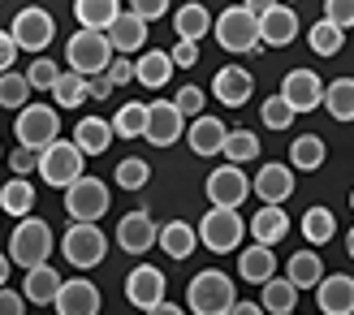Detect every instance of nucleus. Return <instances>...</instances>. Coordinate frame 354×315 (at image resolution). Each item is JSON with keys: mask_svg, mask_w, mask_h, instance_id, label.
<instances>
[{"mask_svg": "<svg viewBox=\"0 0 354 315\" xmlns=\"http://www.w3.org/2000/svg\"><path fill=\"white\" fill-rule=\"evenodd\" d=\"M61 272L52 268V264H39V268H26V285H22V294H26V303H35V307H52L57 303V294H61Z\"/></svg>", "mask_w": 354, "mask_h": 315, "instance_id": "nucleus-24", "label": "nucleus"}, {"mask_svg": "<svg viewBox=\"0 0 354 315\" xmlns=\"http://www.w3.org/2000/svg\"><path fill=\"white\" fill-rule=\"evenodd\" d=\"M324 17L337 22L342 30H350L354 26V0H324Z\"/></svg>", "mask_w": 354, "mask_h": 315, "instance_id": "nucleus-47", "label": "nucleus"}, {"mask_svg": "<svg viewBox=\"0 0 354 315\" xmlns=\"http://www.w3.org/2000/svg\"><path fill=\"white\" fill-rule=\"evenodd\" d=\"M165 289H169V276L156 268V264H138V268L126 276V298H130V307H138V311L160 307V303H165Z\"/></svg>", "mask_w": 354, "mask_h": 315, "instance_id": "nucleus-13", "label": "nucleus"}, {"mask_svg": "<svg viewBox=\"0 0 354 315\" xmlns=\"http://www.w3.org/2000/svg\"><path fill=\"white\" fill-rule=\"evenodd\" d=\"M242 5L251 9V13H259V17H263V13H268L272 5H281V0H242Z\"/></svg>", "mask_w": 354, "mask_h": 315, "instance_id": "nucleus-56", "label": "nucleus"}, {"mask_svg": "<svg viewBox=\"0 0 354 315\" xmlns=\"http://www.w3.org/2000/svg\"><path fill=\"white\" fill-rule=\"evenodd\" d=\"M259 155V138L251 130H229L225 138V160L229 164H246V160H255Z\"/></svg>", "mask_w": 354, "mask_h": 315, "instance_id": "nucleus-42", "label": "nucleus"}, {"mask_svg": "<svg viewBox=\"0 0 354 315\" xmlns=\"http://www.w3.org/2000/svg\"><path fill=\"white\" fill-rule=\"evenodd\" d=\"M109 207H113V199H109V186L100 178H86L82 173V178L65 190V212L74 220H100Z\"/></svg>", "mask_w": 354, "mask_h": 315, "instance_id": "nucleus-10", "label": "nucleus"}, {"mask_svg": "<svg viewBox=\"0 0 354 315\" xmlns=\"http://www.w3.org/2000/svg\"><path fill=\"white\" fill-rule=\"evenodd\" d=\"M324 160H328V147H324L320 134H303V138H294V143H290V164L298 173H315Z\"/></svg>", "mask_w": 354, "mask_h": 315, "instance_id": "nucleus-33", "label": "nucleus"}, {"mask_svg": "<svg viewBox=\"0 0 354 315\" xmlns=\"http://www.w3.org/2000/svg\"><path fill=\"white\" fill-rule=\"evenodd\" d=\"M238 276L242 281H251V285H268L272 276H277V255L268 242H255V247H242L238 255Z\"/></svg>", "mask_w": 354, "mask_h": 315, "instance_id": "nucleus-23", "label": "nucleus"}, {"mask_svg": "<svg viewBox=\"0 0 354 315\" xmlns=\"http://www.w3.org/2000/svg\"><path fill=\"white\" fill-rule=\"evenodd\" d=\"M74 17L86 30H109L121 17V0H74Z\"/></svg>", "mask_w": 354, "mask_h": 315, "instance_id": "nucleus-29", "label": "nucleus"}, {"mask_svg": "<svg viewBox=\"0 0 354 315\" xmlns=\"http://www.w3.org/2000/svg\"><path fill=\"white\" fill-rule=\"evenodd\" d=\"M113 44H109V35L104 30H86V26H78V35H69V44H65V65L74 69V74H82V78H95V74H104V69L113 65Z\"/></svg>", "mask_w": 354, "mask_h": 315, "instance_id": "nucleus-3", "label": "nucleus"}, {"mask_svg": "<svg viewBox=\"0 0 354 315\" xmlns=\"http://www.w3.org/2000/svg\"><path fill=\"white\" fill-rule=\"evenodd\" d=\"M286 276H290L298 289H315L328 272H324V259L315 255V251H294V255L286 259Z\"/></svg>", "mask_w": 354, "mask_h": 315, "instance_id": "nucleus-28", "label": "nucleus"}, {"mask_svg": "<svg viewBox=\"0 0 354 315\" xmlns=\"http://www.w3.org/2000/svg\"><path fill=\"white\" fill-rule=\"evenodd\" d=\"M109 78H113V86H126L130 78H138V61H130V57H113Z\"/></svg>", "mask_w": 354, "mask_h": 315, "instance_id": "nucleus-49", "label": "nucleus"}, {"mask_svg": "<svg viewBox=\"0 0 354 315\" xmlns=\"http://www.w3.org/2000/svg\"><path fill=\"white\" fill-rule=\"evenodd\" d=\"M30 78L26 74H17V69H9V74H0V108H13V113H22L26 104H30Z\"/></svg>", "mask_w": 354, "mask_h": 315, "instance_id": "nucleus-39", "label": "nucleus"}, {"mask_svg": "<svg viewBox=\"0 0 354 315\" xmlns=\"http://www.w3.org/2000/svg\"><path fill=\"white\" fill-rule=\"evenodd\" d=\"M259 35H263V44H268V48H290L294 35H298V13H294V5H272L268 13L259 17Z\"/></svg>", "mask_w": 354, "mask_h": 315, "instance_id": "nucleus-22", "label": "nucleus"}, {"mask_svg": "<svg viewBox=\"0 0 354 315\" xmlns=\"http://www.w3.org/2000/svg\"><path fill=\"white\" fill-rule=\"evenodd\" d=\"M169 57H173V65H177V69H194V65H199V44H190V39H177Z\"/></svg>", "mask_w": 354, "mask_h": 315, "instance_id": "nucleus-48", "label": "nucleus"}, {"mask_svg": "<svg viewBox=\"0 0 354 315\" xmlns=\"http://www.w3.org/2000/svg\"><path fill=\"white\" fill-rule=\"evenodd\" d=\"M333 238H337V216H333V207H307L303 212V242L324 247Z\"/></svg>", "mask_w": 354, "mask_h": 315, "instance_id": "nucleus-34", "label": "nucleus"}, {"mask_svg": "<svg viewBox=\"0 0 354 315\" xmlns=\"http://www.w3.org/2000/svg\"><path fill=\"white\" fill-rule=\"evenodd\" d=\"M203 195H207V203L212 207H242L246 203V195H255V186H251V178L242 173V164H216L207 173V182H203Z\"/></svg>", "mask_w": 354, "mask_h": 315, "instance_id": "nucleus-9", "label": "nucleus"}, {"mask_svg": "<svg viewBox=\"0 0 354 315\" xmlns=\"http://www.w3.org/2000/svg\"><path fill=\"white\" fill-rule=\"evenodd\" d=\"M173 74H177V65H173L169 52H143V57H138V82L151 86V91H160Z\"/></svg>", "mask_w": 354, "mask_h": 315, "instance_id": "nucleus-36", "label": "nucleus"}, {"mask_svg": "<svg viewBox=\"0 0 354 315\" xmlns=\"http://www.w3.org/2000/svg\"><path fill=\"white\" fill-rule=\"evenodd\" d=\"M52 307H57V315H100L104 298H100L95 281H86V276H69Z\"/></svg>", "mask_w": 354, "mask_h": 315, "instance_id": "nucleus-16", "label": "nucleus"}, {"mask_svg": "<svg viewBox=\"0 0 354 315\" xmlns=\"http://www.w3.org/2000/svg\"><path fill=\"white\" fill-rule=\"evenodd\" d=\"M0 315H26V294L0 285Z\"/></svg>", "mask_w": 354, "mask_h": 315, "instance_id": "nucleus-50", "label": "nucleus"}, {"mask_svg": "<svg viewBox=\"0 0 354 315\" xmlns=\"http://www.w3.org/2000/svg\"><path fill=\"white\" fill-rule=\"evenodd\" d=\"M151 182V164L138 160V155H126V160L117 164V186L121 190H143Z\"/></svg>", "mask_w": 354, "mask_h": 315, "instance_id": "nucleus-43", "label": "nucleus"}, {"mask_svg": "<svg viewBox=\"0 0 354 315\" xmlns=\"http://www.w3.org/2000/svg\"><path fill=\"white\" fill-rule=\"evenodd\" d=\"M13 134L22 147H35L44 151L61 138V113L57 104H26L22 113H13Z\"/></svg>", "mask_w": 354, "mask_h": 315, "instance_id": "nucleus-6", "label": "nucleus"}, {"mask_svg": "<svg viewBox=\"0 0 354 315\" xmlns=\"http://www.w3.org/2000/svg\"><path fill=\"white\" fill-rule=\"evenodd\" d=\"M324 108L333 121H354V78H337L324 91Z\"/></svg>", "mask_w": 354, "mask_h": 315, "instance_id": "nucleus-38", "label": "nucleus"}, {"mask_svg": "<svg viewBox=\"0 0 354 315\" xmlns=\"http://www.w3.org/2000/svg\"><path fill=\"white\" fill-rule=\"evenodd\" d=\"M350 207H354V190H350Z\"/></svg>", "mask_w": 354, "mask_h": 315, "instance_id": "nucleus-59", "label": "nucleus"}, {"mask_svg": "<svg viewBox=\"0 0 354 315\" xmlns=\"http://www.w3.org/2000/svg\"><path fill=\"white\" fill-rule=\"evenodd\" d=\"M229 315H268V307H263V303H242V298H238Z\"/></svg>", "mask_w": 354, "mask_h": 315, "instance_id": "nucleus-54", "label": "nucleus"}, {"mask_svg": "<svg viewBox=\"0 0 354 315\" xmlns=\"http://www.w3.org/2000/svg\"><path fill=\"white\" fill-rule=\"evenodd\" d=\"M117 57H130V52H143L147 48V17H138L134 9H121V17L104 30Z\"/></svg>", "mask_w": 354, "mask_h": 315, "instance_id": "nucleus-19", "label": "nucleus"}, {"mask_svg": "<svg viewBox=\"0 0 354 315\" xmlns=\"http://www.w3.org/2000/svg\"><path fill=\"white\" fill-rule=\"evenodd\" d=\"M61 255H65V264L78 268V272L100 268L104 255H109V238L100 233L95 220H74V225L65 229V238H61Z\"/></svg>", "mask_w": 354, "mask_h": 315, "instance_id": "nucleus-5", "label": "nucleus"}, {"mask_svg": "<svg viewBox=\"0 0 354 315\" xmlns=\"http://www.w3.org/2000/svg\"><path fill=\"white\" fill-rule=\"evenodd\" d=\"M315 303H320L324 315H354V276L333 272L315 285Z\"/></svg>", "mask_w": 354, "mask_h": 315, "instance_id": "nucleus-20", "label": "nucleus"}, {"mask_svg": "<svg viewBox=\"0 0 354 315\" xmlns=\"http://www.w3.org/2000/svg\"><path fill=\"white\" fill-rule=\"evenodd\" d=\"M17 39H13V30H0V74H9L13 69V61H17Z\"/></svg>", "mask_w": 354, "mask_h": 315, "instance_id": "nucleus-51", "label": "nucleus"}, {"mask_svg": "<svg viewBox=\"0 0 354 315\" xmlns=\"http://www.w3.org/2000/svg\"><path fill=\"white\" fill-rule=\"evenodd\" d=\"M113 138H117V130H113V121H104V117H82L74 126V143L82 147V155H104L113 147Z\"/></svg>", "mask_w": 354, "mask_h": 315, "instance_id": "nucleus-25", "label": "nucleus"}, {"mask_svg": "<svg viewBox=\"0 0 354 315\" xmlns=\"http://www.w3.org/2000/svg\"><path fill=\"white\" fill-rule=\"evenodd\" d=\"M9 268H13V259H9V251H5V255H0V285L9 281Z\"/></svg>", "mask_w": 354, "mask_h": 315, "instance_id": "nucleus-57", "label": "nucleus"}, {"mask_svg": "<svg viewBox=\"0 0 354 315\" xmlns=\"http://www.w3.org/2000/svg\"><path fill=\"white\" fill-rule=\"evenodd\" d=\"M160 247H165V255L169 259H190L194 255V247H199V233H194V225H186V220H169L165 229H160Z\"/></svg>", "mask_w": 354, "mask_h": 315, "instance_id": "nucleus-30", "label": "nucleus"}, {"mask_svg": "<svg viewBox=\"0 0 354 315\" xmlns=\"http://www.w3.org/2000/svg\"><path fill=\"white\" fill-rule=\"evenodd\" d=\"M177 138H186V113L173 99H156L147 117V143L151 147H173Z\"/></svg>", "mask_w": 354, "mask_h": 315, "instance_id": "nucleus-14", "label": "nucleus"}, {"mask_svg": "<svg viewBox=\"0 0 354 315\" xmlns=\"http://www.w3.org/2000/svg\"><path fill=\"white\" fill-rule=\"evenodd\" d=\"M52 247H57L52 225L39 220V216H22L17 229H13V238H9V259L17 268H39V264L52 259Z\"/></svg>", "mask_w": 354, "mask_h": 315, "instance_id": "nucleus-2", "label": "nucleus"}, {"mask_svg": "<svg viewBox=\"0 0 354 315\" xmlns=\"http://www.w3.org/2000/svg\"><path fill=\"white\" fill-rule=\"evenodd\" d=\"M286 233H290V216H286V207H281V203H263L259 212L251 216V238H255V242H268V247H277Z\"/></svg>", "mask_w": 354, "mask_h": 315, "instance_id": "nucleus-27", "label": "nucleus"}, {"mask_svg": "<svg viewBox=\"0 0 354 315\" xmlns=\"http://www.w3.org/2000/svg\"><path fill=\"white\" fill-rule=\"evenodd\" d=\"M281 5H294V0H281Z\"/></svg>", "mask_w": 354, "mask_h": 315, "instance_id": "nucleus-60", "label": "nucleus"}, {"mask_svg": "<svg viewBox=\"0 0 354 315\" xmlns=\"http://www.w3.org/2000/svg\"><path fill=\"white\" fill-rule=\"evenodd\" d=\"M186 311H190V307H173V303L165 298L160 307H151V311H143V315H186Z\"/></svg>", "mask_w": 354, "mask_h": 315, "instance_id": "nucleus-55", "label": "nucleus"}, {"mask_svg": "<svg viewBox=\"0 0 354 315\" xmlns=\"http://www.w3.org/2000/svg\"><path fill=\"white\" fill-rule=\"evenodd\" d=\"M212 26H216V17H212V13L199 5V0H186V5L173 13V30H177V39L199 44L203 35H212Z\"/></svg>", "mask_w": 354, "mask_h": 315, "instance_id": "nucleus-26", "label": "nucleus"}, {"mask_svg": "<svg viewBox=\"0 0 354 315\" xmlns=\"http://www.w3.org/2000/svg\"><path fill=\"white\" fill-rule=\"evenodd\" d=\"M0 160H5V151H0Z\"/></svg>", "mask_w": 354, "mask_h": 315, "instance_id": "nucleus-61", "label": "nucleus"}, {"mask_svg": "<svg viewBox=\"0 0 354 315\" xmlns=\"http://www.w3.org/2000/svg\"><path fill=\"white\" fill-rule=\"evenodd\" d=\"M259 117H263V126H268V130H290L298 113H294V104L277 91V95H268V99L259 104Z\"/></svg>", "mask_w": 354, "mask_h": 315, "instance_id": "nucleus-41", "label": "nucleus"}, {"mask_svg": "<svg viewBox=\"0 0 354 315\" xmlns=\"http://www.w3.org/2000/svg\"><path fill=\"white\" fill-rule=\"evenodd\" d=\"M324 91H328V82H320V74H315V69H290L286 82H281V95L294 104V113H315V108H324Z\"/></svg>", "mask_w": 354, "mask_h": 315, "instance_id": "nucleus-12", "label": "nucleus"}, {"mask_svg": "<svg viewBox=\"0 0 354 315\" xmlns=\"http://www.w3.org/2000/svg\"><path fill=\"white\" fill-rule=\"evenodd\" d=\"M61 74H65V69H61L57 61H48V57H35V61L26 65V78H30L35 91H52V86L61 82Z\"/></svg>", "mask_w": 354, "mask_h": 315, "instance_id": "nucleus-44", "label": "nucleus"}, {"mask_svg": "<svg viewBox=\"0 0 354 315\" xmlns=\"http://www.w3.org/2000/svg\"><path fill=\"white\" fill-rule=\"evenodd\" d=\"M307 44H311L315 57H337L342 44H346V30L337 22H328V17H320V22L307 30Z\"/></svg>", "mask_w": 354, "mask_h": 315, "instance_id": "nucleus-37", "label": "nucleus"}, {"mask_svg": "<svg viewBox=\"0 0 354 315\" xmlns=\"http://www.w3.org/2000/svg\"><path fill=\"white\" fill-rule=\"evenodd\" d=\"M173 104L182 108L186 117H203V104H207V95H203V86H182V91L173 95Z\"/></svg>", "mask_w": 354, "mask_h": 315, "instance_id": "nucleus-45", "label": "nucleus"}, {"mask_svg": "<svg viewBox=\"0 0 354 315\" xmlns=\"http://www.w3.org/2000/svg\"><path fill=\"white\" fill-rule=\"evenodd\" d=\"M294 164H277V160H268L255 178H251V186H255V199L259 203H286L290 195H294Z\"/></svg>", "mask_w": 354, "mask_h": 315, "instance_id": "nucleus-18", "label": "nucleus"}, {"mask_svg": "<svg viewBox=\"0 0 354 315\" xmlns=\"http://www.w3.org/2000/svg\"><path fill=\"white\" fill-rule=\"evenodd\" d=\"M212 95H216V104H225V108H242V104L255 95L251 69H238V65L216 69V78H212Z\"/></svg>", "mask_w": 354, "mask_h": 315, "instance_id": "nucleus-17", "label": "nucleus"}, {"mask_svg": "<svg viewBox=\"0 0 354 315\" xmlns=\"http://www.w3.org/2000/svg\"><path fill=\"white\" fill-rule=\"evenodd\" d=\"M234 276H225L216 268H207L199 276H190L186 285V307L190 315H229L234 311Z\"/></svg>", "mask_w": 354, "mask_h": 315, "instance_id": "nucleus-1", "label": "nucleus"}, {"mask_svg": "<svg viewBox=\"0 0 354 315\" xmlns=\"http://www.w3.org/2000/svg\"><path fill=\"white\" fill-rule=\"evenodd\" d=\"M130 9H134L138 17H147V22H156V17L169 13V0H130Z\"/></svg>", "mask_w": 354, "mask_h": 315, "instance_id": "nucleus-52", "label": "nucleus"}, {"mask_svg": "<svg viewBox=\"0 0 354 315\" xmlns=\"http://www.w3.org/2000/svg\"><path fill=\"white\" fill-rule=\"evenodd\" d=\"M246 229H251V225H242L238 207H207L203 220H199V242L212 255H229L242 242Z\"/></svg>", "mask_w": 354, "mask_h": 315, "instance_id": "nucleus-8", "label": "nucleus"}, {"mask_svg": "<svg viewBox=\"0 0 354 315\" xmlns=\"http://www.w3.org/2000/svg\"><path fill=\"white\" fill-rule=\"evenodd\" d=\"M225 138H229L225 121L221 117H207V113L194 117L190 130H186V143H190L194 155H225Z\"/></svg>", "mask_w": 354, "mask_h": 315, "instance_id": "nucleus-21", "label": "nucleus"}, {"mask_svg": "<svg viewBox=\"0 0 354 315\" xmlns=\"http://www.w3.org/2000/svg\"><path fill=\"white\" fill-rule=\"evenodd\" d=\"M39 155H44V151H35V147H22V143H17V151L9 155V169L17 173V178H26V173H39Z\"/></svg>", "mask_w": 354, "mask_h": 315, "instance_id": "nucleus-46", "label": "nucleus"}, {"mask_svg": "<svg viewBox=\"0 0 354 315\" xmlns=\"http://www.w3.org/2000/svg\"><path fill=\"white\" fill-rule=\"evenodd\" d=\"M82 147L74 143V138H57L52 147H44V155H39V178L48 182V186H57V190H69L78 178H82Z\"/></svg>", "mask_w": 354, "mask_h": 315, "instance_id": "nucleus-7", "label": "nucleus"}, {"mask_svg": "<svg viewBox=\"0 0 354 315\" xmlns=\"http://www.w3.org/2000/svg\"><path fill=\"white\" fill-rule=\"evenodd\" d=\"M30 207H35V186L26 178H9L5 186H0V212H9V216H30Z\"/></svg>", "mask_w": 354, "mask_h": 315, "instance_id": "nucleus-35", "label": "nucleus"}, {"mask_svg": "<svg viewBox=\"0 0 354 315\" xmlns=\"http://www.w3.org/2000/svg\"><path fill=\"white\" fill-rule=\"evenodd\" d=\"M212 35H216V44H221L225 52H234V57H246V52H255V48L263 44V35H259V13H251L246 5H229V9L216 17Z\"/></svg>", "mask_w": 354, "mask_h": 315, "instance_id": "nucleus-4", "label": "nucleus"}, {"mask_svg": "<svg viewBox=\"0 0 354 315\" xmlns=\"http://www.w3.org/2000/svg\"><path fill=\"white\" fill-rule=\"evenodd\" d=\"M13 39H17V48L22 52H39L52 44V35H57V22H52V13L48 9H39V5H30V9H17V17H13Z\"/></svg>", "mask_w": 354, "mask_h": 315, "instance_id": "nucleus-11", "label": "nucleus"}, {"mask_svg": "<svg viewBox=\"0 0 354 315\" xmlns=\"http://www.w3.org/2000/svg\"><path fill=\"white\" fill-rule=\"evenodd\" d=\"M147 117H151V104L143 99H130L113 113V130L117 138H147Z\"/></svg>", "mask_w": 354, "mask_h": 315, "instance_id": "nucleus-31", "label": "nucleus"}, {"mask_svg": "<svg viewBox=\"0 0 354 315\" xmlns=\"http://www.w3.org/2000/svg\"><path fill=\"white\" fill-rule=\"evenodd\" d=\"M346 251H350V259H354V229L346 233Z\"/></svg>", "mask_w": 354, "mask_h": 315, "instance_id": "nucleus-58", "label": "nucleus"}, {"mask_svg": "<svg viewBox=\"0 0 354 315\" xmlns=\"http://www.w3.org/2000/svg\"><path fill=\"white\" fill-rule=\"evenodd\" d=\"M48 95H52V104H61V108H78V104L91 99V91H86V78H82V74H74V69H65L61 82L52 86Z\"/></svg>", "mask_w": 354, "mask_h": 315, "instance_id": "nucleus-40", "label": "nucleus"}, {"mask_svg": "<svg viewBox=\"0 0 354 315\" xmlns=\"http://www.w3.org/2000/svg\"><path fill=\"white\" fill-rule=\"evenodd\" d=\"M117 247L126 255H147L151 247H160V225H156L147 212H130L117 225Z\"/></svg>", "mask_w": 354, "mask_h": 315, "instance_id": "nucleus-15", "label": "nucleus"}, {"mask_svg": "<svg viewBox=\"0 0 354 315\" xmlns=\"http://www.w3.org/2000/svg\"><path fill=\"white\" fill-rule=\"evenodd\" d=\"M86 91H91V99H109L113 95V78H109V69L95 78H86Z\"/></svg>", "mask_w": 354, "mask_h": 315, "instance_id": "nucleus-53", "label": "nucleus"}, {"mask_svg": "<svg viewBox=\"0 0 354 315\" xmlns=\"http://www.w3.org/2000/svg\"><path fill=\"white\" fill-rule=\"evenodd\" d=\"M259 303L268 307V315H290L298 307V285L290 276H272L268 285H259Z\"/></svg>", "mask_w": 354, "mask_h": 315, "instance_id": "nucleus-32", "label": "nucleus"}]
</instances>
